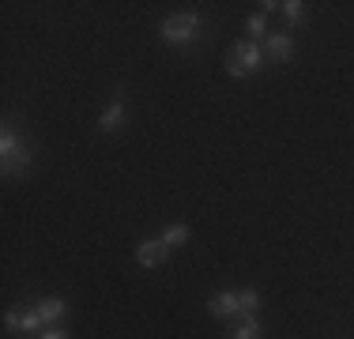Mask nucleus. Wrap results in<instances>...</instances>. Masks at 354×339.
Segmentation results:
<instances>
[{
  "label": "nucleus",
  "mask_w": 354,
  "mask_h": 339,
  "mask_svg": "<svg viewBox=\"0 0 354 339\" xmlns=\"http://www.w3.org/2000/svg\"><path fill=\"white\" fill-rule=\"evenodd\" d=\"M207 309H212V317H218V320H230V317H238V294H234V291H223V294H215V298L207 302Z\"/></svg>",
  "instance_id": "6e6552de"
},
{
  "label": "nucleus",
  "mask_w": 354,
  "mask_h": 339,
  "mask_svg": "<svg viewBox=\"0 0 354 339\" xmlns=\"http://www.w3.org/2000/svg\"><path fill=\"white\" fill-rule=\"evenodd\" d=\"M260 64H264V46L252 42V38L238 42V46L226 53V72H230L234 80H245V75H252Z\"/></svg>",
  "instance_id": "7ed1b4c3"
},
{
  "label": "nucleus",
  "mask_w": 354,
  "mask_h": 339,
  "mask_svg": "<svg viewBox=\"0 0 354 339\" xmlns=\"http://www.w3.org/2000/svg\"><path fill=\"white\" fill-rule=\"evenodd\" d=\"M264 57L272 64L290 61V57H294V38H290V34H268V38H264Z\"/></svg>",
  "instance_id": "423d86ee"
},
{
  "label": "nucleus",
  "mask_w": 354,
  "mask_h": 339,
  "mask_svg": "<svg viewBox=\"0 0 354 339\" xmlns=\"http://www.w3.org/2000/svg\"><path fill=\"white\" fill-rule=\"evenodd\" d=\"M170 245L162 241V237H158V241H140L136 245V264L140 268H158V264H166V260H170Z\"/></svg>",
  "instance_id": "39448f33"
},
{
  "label": "nucleus",
  "mask_w": 354,
  "mask_h": 339,
  "mask_svg": "<svg viewBox=\"0 0 354 339\" xmlns=\"http://www.w3.org/2000/svg\"><path fill=\"white\" fill-rule=\"evenodd\" d=\"M162 241L170 245V249H177V245H185V241H189V226H185V223H174V226H166Z\"/></svg>",
  "instance_id": "f8f14e48"
},
{
  "label": "nucleus",
  "mask_w": 354,
  "mask_h": 339,
  "mask_svg": "<svg viewBox=\"0 0 354 339\" xmlns=\"http://www.w3.org/2000/svg\"><path fill=\"white\" fill-rule=\"evenodd\" d=\"M257 309H260V294L252 291V286L238 291V317H241V320H249V317H257Z\"/></svg>",
  "instance_id": "9d476101"
},
{
  "label": "nucleus",
  "mask_w": 354,
  "mask_h": 339,
  "mask_svg": "<svg viewBox=\"0 0 354 339\" xmlns=\"http://www.w3.org/2000/svg\"><path fill=\"white\" fill-rule=\"evenodd\" d=\"M0 166H4V174H27L30 170V147L19 140V132L8 121L0 129Z\"/></svg>",
  "instance_id": "f03ea898"
},
{
  "label": "nucleus",
  "mask_w": 354,
  "mask_h": 339,
  "mask_svg": "<svg viewBox=\"0 0 354 339\" xmlns=\"http://www.w3.org/2000/svg\"><path fill=\"white\" fill-rule=\"evenodd\" d=\"M4 324L12 328V332H46V320H41L38 309H8Z\"/></svg>",
  "instance_id": "20e7f679"
},
{
  "label": "nucleus",
  "mask_w": 354,
  "mask_h": 339,
  "mask_svg": "<svg viewBox=\"0 0 354 339\" xmlns=\"http://www.w3.org/2000/svg\"><path fill=\"white\" fill-rule=\"evenodd\" d=\"M124 125V91H117L113 95V102L106 106V113H102V121H98V132H117Z\"/></svg>",
  "instance_id": "0eeeda50"
},
{
  "label": "nucleus",
  "mask_w": 354,
  "mask_h": 339,
  "mask_svg": "<svg viewBox=\"0 0 354 339\" xmlns=\"http://www.w3.org/2000/svg\"><path fill=\"white\" fill-rule=\"evenodd\" d=\"M264 30H268V15H264V12L249 15V34H252V42H260V38H264Z\"/></svg>",
  "instance_id": "4468645a"
},
{
  "label": "nucleus",
  "mask_w": 354,
  "mask_h": 339,
  "mask_svg": "<svg viewBox=\"0 0 354 339\" xmlns=\"http://www.w3.org/2000/svg\"><path fill=\"white\" fill-rule=\"evenodd\" d=\"M226 339H264V324H260L257 317H249V320H241V324L234 328Z\"/></svg>",
  "instance_id": "9b49d317"
},
{
  "label": "nucleus",
  "mask_w": 354,
  "mask_h": 339,
  "mask_svg": "<svg viewBox=\"0 0 354 339\" xmlns=\"http://www.w3.org/2000/svg\"><path fill=\"white\" fill-rule=\"evenodd\" d=\"M38 339H72V336L64 332V328H46V332H41Z\"/></svg>",
  "instance_id": "2eb2a0df"
},
{
  "label": "nucleus",
  "mask_w": 354,
  "mask_h": 339,
  "mask_svg": "<svg viewBox=\"0 0 354 339\" xmlns=\"http://www.w3.org/2000/svg\"><path fill=\"white\" fill-rule=\"evenodd\" d=\"M200 30H204V19H200L196 12H177V15H166L162 19V42L174 49H189L192 42L200 38Z\"/></svg>",
  "instance_id": "f257e3e1"
},
{
  "label": "nucleus",
  "mask_w": 354,
  "mask_h": 339,
  "mask_svg": "<svg viewBox=\"0 0 354 339\" xmlns=\"http://www.w3.org/2000/svg\"><path fill=\"white\" fill-rule=\"evenodd\" d=\"M283 15L294 23V27H298V23L306 19V4H301V0H286V4H283Z\"/></svg>",
  "instance_id": "ddd939ff"
},
{
  "label": "nucleus",
  "mask_w": 354,
  "mask_h": 339,
  "mask_svg": "<svg viewBox=\"0 0 354 339\" xmlns=\"http://www.w3.org/2000/svg\"><path fill=\"white\" fill-rule=\"evenodd\" d=\"M35 309L41 313V320H46V328H53L57 320H61L64 313H68V302H64V298H41V302L35 305Z\"/></svg>",
  "instance_id": "1a4fd4ad"
}]
</instances>
